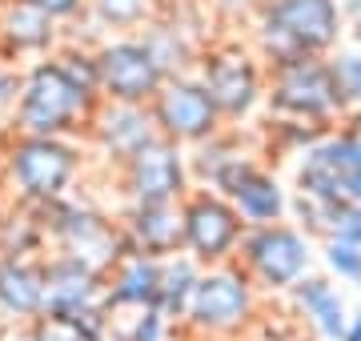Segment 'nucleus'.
<instances>
[{"mask_svg":"<svg viewBox=\"0 0 361 341\" xmlns=\"http://www.w3.org/2000/svg\"><path fill=\"white\" fill-rule=\"evenodd\" d=\"M229 205L237 209V217L245 221V229H257V225H277L289 221V189L277 181V173L257 165L245 181L229 193Z\"/></svg>","mask_w":361,"mask_h":341,"instance_id":"aec40b11","label":"nucleus"},{"mask_svg":"<svg viewBox=\"0 0 361 341\" xmlns=\"http://www.w3.org/2000/svg\"><path fill=\"white\" fill-rule=\"evenodd\" d=\"M25 341H104V305L80 314H40L20 329Z\"/></svg>","mask_w":361,"mask_h":341,"instance_id":"393cba45","label":"nucleus"},{"mask_svg":"<svg viewBox=\"0 0 361 341\" xmlns=\"http://www.w3.org/2000/svg\"><path fill=\"white\" fill-rule=\"evenodd\" d=\"M265 309H269V297L249 281V273L237 261L209 265L201 269L180 329L189 341H245Z\"/></svg>","mask_w":361,"mask_h":341,"instance_id":"7ed1b4c3","label":"nucleus"},{"mask_svg":"<svg viewBox=\"0 0 361 341\" xmlns=\"http://www.w3.org/2000/svg\"><path fill=\"white\" fill-rule=\"evenodd\" d=\"M40 277H44V314H80V309L104 305V273L65 253H44Z\"/></svg>","mask_w":361,"mask_h":341,"instance_id":"2eb2a0df","label":"nucleus"},{"mask_svg":"<svg viewBox=\"0 0 361 341\" xmlns=\"http://www.w3.org/2000/svg\"><path fill=\"white\" fill-rule=\"evenodd\" d=\"M97 105H101V97L85 89V85H77L52 53L25 68L16 108L4 125H8V132H20V137H68V141H80V132L97 113Z\"/></svg>","mask_w":361,"mask_h":341,"instance_id":"f03ea898","label":"nucleus"},{"mask_svg":"<svg viewBox=\"0 0 361 341\" xmlns=\"http://www.w3.org/2000/svg\"><path fill=\"white\" fill-rule=\"evenodd\" d=\"M185 161H189L193 189H209V193L229 197L233 189L261 165V153L249 149L237 125H229V129H217L209 141L193 144V153H185Z\"/></svg>","mask_w":361,"mask_h":341,"instance_id":"ddd939ff","label":"nucleus"},{"mask_svg":"<svg viewBox=\"0 0 361 341\" xmlns=\"http://www.w3.org/2000/svg\"><path fill=\"white\" fill-rule=\"evenodd\" d=\"M180 229H185L180 253H189L201 269L233 261L245 237V221L237 217L229 197L209 189H189V197L180 201Z\"/></svg>","mask_w":361,"mask_h":341,"instance_id":"9d476101","label":"nucleus"},{"mask_svg":"<svg viewBox=\"0 0 361 341\" xmlns=\"http://www.w3.org/2000/svg\"><path fill=\"white\" fill-rule=\"evenodd\" d=\"M197 80L209 92L221 125H237L241 129L257 113L261 101H265V68H261L257 56L237 49V44L201 49V56H197Z\"/></svg>","mask_w":361,"mask_h":341,"instance_id":"6e6552de","label":"nucleus"},{"mask_svg":"<svg viewBox=\"0 0 361 341\" xmlns=\"http://www.w3.org/2000/svg\"><path fill=\"white\" fill-rule=\"evenodd\" d=\"M116 221L129 241V253H145L153 261H165L185 245L180 205H121Z\"/></svg>","mask_w":361,"mask_h":341,"instance_id":"f3484780","label":"nucleus"},{"mask_svg":"<svg viewBox=\"0 0 361 341\" xmlns=\"http://www.w3.org/2000/svg\"><path fill=\"white\" fill-rule=\"evenodd\" d=\"M104 341H189L157 305H104Z\"/></svg>","mask_w":361,"mask_h":341,"instance_id":"4be33fe9","label":"nucleus"},{"mask_svg":"<svg viewBox=\"0 0 361 341\" xmlns=\"http://www.w3.org/2000/svg\"><path fill=\"white\" fill-rule=\"evenodd\" d=\"M233 261L273 302V297H285L293 281L313 273V241L293 221L257 225V229H245Z\"/></svg>","mask_w":361,"mask_h":341,"instance_id":"0eeeda50","label":"nucleus"},{"mask_svg":"<svg viewBox=\"0 0 361 341\" xmlns=\"http://www.w3.org/2000/svg\"><path fill=\"white\" fill-rule=\"evenodd\" d=\"M44 314L40 257H0V333H20Z\"/></svg>","mask_w":361,"mask_h":341,"instance_id":"a211bd4d","label":"nucleus"},{"mask_svg":"<svg viewBox=\"0 0 361 341\" xmlns=\"http://www.w3.org/2000/svg\"><path fill=\"white\" fill-rule=\"evenodd\" d=\"M149 117H153L157 137H165L180 149H193V144L209 141L217 129H225L209 92L201 89V80L193 73L189 77H169L149 101Z\"/></svg>","mask_w":361,"mask_h":341,"instance_id":"f8f14e48","label":"nucleus"},{"mask_svg":"<svg viewBox=\"0 0 361 341\" xmlns=\"http://www.w3.org/2000/svg\"><path fill=\"white\" fill-rule=\"evenodd\" d=\"M325 61H329L341 105L361 108V53H337V56H325Z\"/></svg>","mask_w":361,"mask_h":341,"instance_id":"c85d7f7f","label":"nucleus"},{"mask_svg":"<svg viewBox=\"0 0 361 341\" xmlns=\"http://www.w3.org/2000/svg\"><path fill=\"white\" fill-rule=\"evenodd\" d=\"M37 213L44 225V237H49V253H65L97 273H109L121 257H129V241L121 233L116 213L101 209L97 201L68 193V197L40 205Z\"/></svg>","mask_w":361,"mask_h":341,"instance_id":"20e7f679","label":"nucleus"},{"mask_svg":"<svg viewBox=\"0 0 361 341\" xmlns=\"http://www.w3.org/2000/svg\"><path fill=\"white\" fill-rule=\"evenodd\" d=\"M149 56H153V65L161 68V77H189L197 68V56H201V44H197L193 28H185L180 20H165V13L149 20V25L137 32Z\"/></svg>","mask_w":361,"mask_h":341,"instance_id":"412c9836","label":"nucleus"},{"mask_svg":"<svg viewBox=\"0 0 361 341\" xmlns=\"http://www.w3.org/2000/svg\"><path fill=\"white\" fill-rule=\"evenodd\" d=\"M245 341H305V326H301L289 309H281V314L265 309L261 321L253 326V333H249Z\"/></svg>","mask_w":361,"mask_h":341,"instance_id":"7c9ffc66","label":"nucleus"},{"mask_svg":"<svg viewBox=\"0 0 361 341\" xmlns=\"http://www.w3.org/2000/svg\"><path fill=\"white\" fill-rule=\"evenodd\" d=\"M0 341H25L20 333H0Z\"/></svg>","mask_w":361,"mask_h":341,"instance_id":"4c0bfd02","label":"nucleus"},{"mask_svg":"<svg viewBox=\"0 0 361 341\" xmlns=\"http://www.w3.org/2000/svg\"><path fill=\"white\" fill-rule=\"evenodd\" d=\"M61 28L52 16L40 8L25 4V0H4L0 4V56L4 65L20 61V56H52Z\"/></svg>","mask_w":361,"mask_h":341,"instance_id":"6ab92c4d","label":"nucleus"},{"mask_svg":"<svg viewBox=\"0 0 361 341\" xmlns=\"http://www.w3.org/2000/svg\"><path fill=\"white\" fill-rule=\"evenodd\" d=\"M325 125H310V120H269V149H277V153H305V149H313V144L325 137Z\"/></svg>","mask_w":361,"mask_h":341,"instance_id":"cd10ccee","label":"nucleus"},{"mask_svg":"<svg viewBox=\"0 0 361 341\" xmlns=\"http://www.w3.org/2000/svg\"><path fill=\"white\" fill-rule=\"evenodd\" d=\"M80 137H85L89 149H97V157L109 169H116L137 149H145V144L153 141L157 129H153V117H149V105H113V101H101Z\"/></svg>","mask_w":361,"mask_h":341,"instance_id":"4468645a","label":"nucleus"},{"mask_svg":"<svg viewBox=\"0 0 361 341\" xmlns=\"http://www.w3.org/2000/svg\"><path fill=\"white\" fill-rule=\"evenodd\" d=\"M322 257H325V269H329L334 277L361 285V245L341 241V237H325L322 241Z\"/></svg>","mask_w":361,"mask_h":341,"instance_id":"c756f323","label":"nucleus"},{"mask_svg":"<svg viewBox=\"0 0 361 341\" xmlns=\"http://www.w3.org/2000/svg\"><path fill=\"white\" fill-rule=\"evenodd\" d=\"M213 4H217L221 13L237 16V13H249V8H253V4H257V0H213Z\"/></svg>","mask_w":361,"mask_h":341,"instance_id":"72a5a7b5","label":"nucleus"},{"mask_svg":"<svg viewBox=\"0 0 361 341\" xmlns=\"http://www.w3.org/2000/svg\"><path fill=\"white\" fill-rule=\"evenodd\" d=\"M85 169H89V153L80 141L8 132L4 165H0V201L40 209L56 197L77 193Z\"/></svg>","mask_w":361,"mask_h":341,"instance_id":"f257e3e1","label":"nucleus"},{"mask_svg":"<svg viewBox=\"0 0 361 341\" xmlns=\"http://www.w3.org/2000/svg\"><path fill=\"white\" fill-rule=\"evenodd\" d=\"M201 281V265L189 257V253H173L161 261V285H157V309L169 317V321H177L185 317L189 302H193V289Z\"/></svg>","mask_w":361,"mask_h":341,"instance_id":"a878e982","label":"nucleus"},{"mask_svg":"<svg viewBox=\"0 0 361 341\" xmlns=\"http://www.w3.org/2000/svg\"><path fill=\"white\" fill-rule=\"evenodd\" d=\"M265 105L273 117L310 120V125H325V129L349 117L325 56H297V61L265 68Z\"/></svg>","mask_w":361,"mask_h":341,"instance_id":"423d86ee","label":"nucleus"},{"mask_svg":"<svg viewBox=\"0 0 361 341\" xmlns=\"http://www.w3.org/2000/svg\"><path fill=\"white\" fill-rule=\"evenodd\" d=\"M44 253H49V237L40 213L0 201V257H44Z\"/></svg>","mask_w":361,"mask_h":341,"instance_id":"b1692460","label":"nucleus"},{"mask_svg":"<svg viewBox=\"0 0 361 341\" xmlns=\"http://www.w3.org/2000/svg\"><path fill=\"white\" fill-rule=\"evenodd\" d=\"M20 80H25V73L16 65H0V120L13 117L16 97H20Z\"/></svg>","mask_w":361,"mask_h":341,"instance_id":"2f4dec72","label":"nucleus"},{"mask_svg":"<svg viewBox=\"0 0 361 341\" xmlns=\"http://www.w3.org/2000/svg\"><path fill=\"white\" fill-rule=\"evenodd\" d=\"M113 177L121 205H180L193 189L185 149L165 137H153L145 149H137L125 165H116Z\"/></svg>","mask_w":361,"mask_h":341,"instance_id":"1a4fd4ad","label":"nucleus"},{"mask_svg":"<svg viewBox=\"0 0 361 341\" xmlns=\"http://www.w3.org/2000/svg\"><path fill=\"white\" fill-rule=\"evenodd\" d=\"M25 4L40 8V13L52 16L56 25H61V20H77V16H85V0H25Z\"/></svg>","mask_w":361,"mask_h":341,"instance_id":"473e14b6","label":"nucleus"},{"mask_svg":"<svg viewBox=\"0 0 361 341\" xmlns=\"http://www.w3.org/2000/svg\"><path fill=\"white\" fill-rule=\"evenodd\" d=\"M341 341H361V309L357 314H349V329H345V337Z\"/></svg>","mask_w":361,"mask_h":341,"instance_id":"f704fd0d","label":"nucleus"},{"mask_svg":"<svg viewBox=\"0 0 361 341\" xmlns=\"http://www.w3.org/2000/svg\"><path fill=\"white\" fill-rule=\"evenodd\" d=\"M345 13L353 16V25H357V37H361V0H345Z\"/></svg>","mask_w":361,"mask_h":341,"instance_id":"c9c22d12","label":"nucleus"},{"mask_svg":"<svg viewBox=\"0 0 361 341\" xmlns=\"http://www.w3.org/2000/svg\"><path fill=\"white\" fill-rule=\"evenodd\" d=\"M337 37H341L337 0H265L257 20V61L273 68L297 56H325Z\"/></svg>","mask_w":361,"mask_h":341,"instance_id":"39448f33","label":"nucleus"},{"mask_svg":"<svg viewBox=\"0 0 361 341\" xmlns=\"http://www.w3.org/2000/svg\"><path fill=\"white\" fill-rule=\"evenodd\" d=\"M285 305H289V314H293L301 326L313 329V337H322V341H341L345 337L349 309H345V297L337 293L334 277L305 273L301 281L289 285Z\"/></svg>","mask_w":361,"mask_h":341,"instance_id":"dca6fc26","label":"nucleus"},{"mask_svg":"<svg viewBox=\"0 0 361 341\" xmlns=\"http://www.w3.org/2000/svg\"><path fill=\"white\" fill-rule=\"evenodd\" d=\"M97 61V92L113 105H149L165 85L161 68L137 37H109L92 49Z\"/></svg>","mask_w":361,"mask_h":341,"instance_id":"9b49d317","label":"nucleus"},{"mask_svg":"<svg viewBox=\"0 0 361 341\" xmlns=\"http://www.w3.org/2000/svg\"><path fill=\"white\" fill-rule=\"evenodd\" d=\"M4 144H8V125L0 120V165H4Z\"/></svg>","mask_w":361,"mask_h":341,"instance_id":"e433bc0d","label":"nucleus"},{"mask_svg":"<svg viewBox=\"0 0 361 341\" xmlns=\"http://www.w3.org/2000/svg\"><path fill=\"white\" fill-rule=\"evenodd\" d=\"M161 285V261L129 253L104 273V305H153Z\"/></svg>","mask_w":361,"mask_h":341,"instance_id":"5701e85b","label":"nucleus"},{"mask_svg":"<svg viewBox=\"0 0 361 341\" xmlns=\"http://www.w3.org/2000/svg\"><path fill=\"white\" fill-rule=\"evenodd\" d=\"M165 13V0H85V16L113 37H137L149 20Z\"/></svg>","mask_w":361,"mask_h":341,"instance_id":"bb28decb","label":"nucleus"}]
</instances>
